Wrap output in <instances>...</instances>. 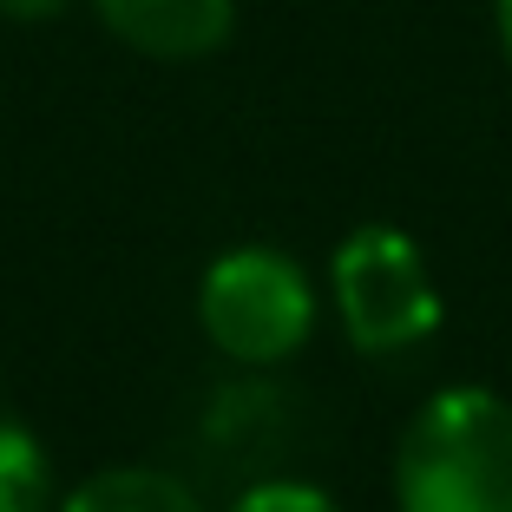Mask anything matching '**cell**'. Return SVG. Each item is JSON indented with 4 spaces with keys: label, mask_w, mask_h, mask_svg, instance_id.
Instances as JSON below:
<instances>
[{
    "label": "cell",
    "mask_w": 512,
    "mask_h": 512,
    "mask_svg": "<svg viewBox=\"0 0 512 512\" xmlns=\"http://www.w3.org/2000/svg\"><path fill=\"white\" fill-rule=\"evenodd\" d=\"M401 512H512V401L440 388L394 447Z\"/></svg>",
    "instance_id": "1"
},
{
    "label": "cell",
    "mask_w": 512,
    "mask_h": 512,
    "mask_svg": "<svg viewBox=\"0 0 512 512\" xmlns=\"http://www.w3.org/2000/svg\"><path fill=\"white\" fill-rule=\"evenodd\" d=\"M197 322L237 368H276L289 362L316 329V289L296 256L270 243L224 250L197 283Z\"/></svg>",
    "instance_id": "2"
},
{
    "label": "cell",
    "mask_w": 512,
    "mask_h": 512,
    "mask_svg": "<svg viewBox=\"0 0 512 512\" xmlns=\"http://www.w3.org/2000/svg\"><path fill=\"white\" fill-rule=\"evenodd\" d=\"M329 289L342 309V329L362 355H401L421 348L440 329V289L427 270L421 243L394 224L348 230L329 256Z\"/></svg>",
    "instance_id": "3"
},
{
    "label": "cell",
    "mask_w": 512,
    "mask_h": 512,
    "mask_svg": "<svg viewBox=\"0 0 512 512\" xmlns=\"http://www.w3.org/2000/svg\"><path fill=\"white\" fill-rule=\"evenodd\" d=\"M99 27L145 60H211L237 33V0H86Z\"/></svg>",
    "instance_id": "4"
},
{
    "label": "cell",
    "mask_w": 512,
    "mask_h": 512,
    "mask_svg": "<svg viewBox=\"0 0 512 512\" xmlns=\"http://www.w3.org/2000/svg\"><path fill=\"white\" fill-rule=\"evenodd\" d=\"M53 512H204V499L165 467H106L79 480Z\"/></svg>",
    "instance_id": "5"
},
{
    "label": "cell",
    "mask_w": 512,
    "mask_h": 512,
    "mask_svg": "<svg viewBox=\"0 0 512 512\" xmlns=\"http://www.w3.org/2000/svg\"><path fill=\"white\" fill-rule=\"evenodd\" d=\"M0 512H53V460L0 388Z\"/></svg>",
    "instance_id": "6"
},
{
    "label": "cell",
    "mask_w": 512,
    "mask_h": 512,
    "mask_svg": "<svg viewBox=\"0 0 512 512\" xmlns=\"http://www.w3.org/2000/svg\"><path fill=\"white\" fill-rule=\"evenodd\" d=\"M204 434L224 453H276V440H283V388H270V381L224 388L211 407V421H204Z\"/></svg>",
    "instance_id": "7"
},
{
    "label": "cell",
    "mask_w": 512,
    "mask_h": 512,
    "mask_svg": "<svg viewBox=\"0 0 512 512\" xmlns=\"http://www.w3.org/2000/svg\"><path fill=\"white\" fill-rule=\"evenodd\" d=\"M230 512H342L322 486H302V480H256L230 499Z\"/></svg>",
    "instance_id": "8"
},
{
    "label": "cell",
    "mask_w": 512,
    "mask_h": 512,
    "mask_svg": "<svg viewBox=\"0 0 512 512\" xmlns=\"http://www.w3.org/2000/svg\"><path fill=\"white\" fill-rule=\"evenodd\" d=\"M73 0H0V20H14V27H40V20H60Z\"/></svg>",
    "instance_id": "9"
},
{
    "label": "cell",
    "mask_w": 512,
    "mask_h": 512,
    "mask_svg": "<svg viewBox=\"0 0 512 512\" xmlns=\"http://www.w3.org/2000/svg\"><path fill=\"white\" fill-rule=\"evenodd\" d=\"M493 33H499V53L512 66V0H493Z\"/></svg>",
    "instance_id": "10"
}]
</instances>
